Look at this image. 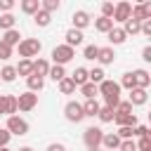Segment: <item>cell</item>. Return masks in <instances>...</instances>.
I'll list each match as a JSON object with an SVG mask.
<instances>
[{"label": "cell", "mask_w": 151, "mask_h": 151, "mask_svg": "<svg viewBox=\"0 0 151 151\" xmlns=\"http://www.w3.org/2000/svg\"><path fill=\"white\" fill-rule=\"evenodd\" d=\"M9 139H12V132H9L7 127H0V149H7Z\"/></svg>", "instance_id": "cell-41"}, {"label": "cell", "mask_w": 151, "mask_h": 151, "mask_svg": "<svg viewBox=\"0 0 151 151\" xmlns=\"http://www.w3.org/2000/svg\"><path fill=\"white\" fill-rule=\"evenodd\" d=\"M14 9V0H0V12L2 14H9Z\"/></svg>", "instance_id": "cell-45"}, {"label": "cell", "mask_w": 151, "mask_h": 151, "mask_svg": "<svg viewBox=\"0 0 151 151\" xmlns=\"http://www.w3.org/2000/svg\"><path fill=\"white\" fill-rule=\"evenodd\" d=\"M50 68H52V64L47 61V59H42V57H38V59H33V73H38V76H50Z\"/></svg>", "instance_id": "cell-17"}, {"label": "cell", "mask_w": 151, "mask_h": 151, "mask_svg": "<svg viewBox=\"0 0 151 151\" xmlns=\"http://www.w3.org/2000/svg\"><path fill=\"white\" fill-rule=\"evenodd\" d=\"M118 151H139L137 149V139H125V142H120V149Z\"/></svg>", "instance_id": "cell-42"}, {"label": "cell", "mask_w": 151, "mask_h": 151, "mask_svg": "<svg viewBox=\"0 0 151 151\" xmlns=\"http://www.w3.org/2000/svg\"><path fill=\"white\" fill-rule=\"evenodd\" d=\"M106 80V73H104V68L101 66H94V68H90V83H94V85H101Z\"/></svg>", "instance_id": "cell-33"}, {"label": "cell", "mask_w": 151, "mask_h": 151, "mask_svg": "<svg viewBox=\"0 0 151 151\" xmlns=\"http://www.w3.org/2000/svg\"><path fill=\"white\" fill-rule=\"evenodd\" d=\"M118 127H137L139 123H137V116L134 113H120V111H116V120H113Z\"/></svg>", "instance_id": "cell-10"}, {"label": "cell", "mask_w": 151, "mask_h": 151, "mask_svg": "<svg viewBox=\"0 0 151 151\" xmlns=\"http://www.w3.org/2000/svg\"><path fill=\"white\" fill-rule=\"evenodd\" d=\"M19 151H33V149H31V146H21Z\"/></svg>", "instance_id": "cell-54"}, {"label": "cell", "mask_w": 151, "mask_h": 151, "mask_svg": "<svg viewBox=\"0 0 151 151\" xmlns=\"http://www.w3.org/2000/svg\"><path fill=\"white\" fill-rule=\"evenodd\" d=\"M149 151H151V149H149Z\"/></svg>", "instance_id": "cell-58"}, {"label": "cell", "mask_w": 151, "mask_h": 151, "mask_svg": "<svg viewBox=\"0 0 151 151\" xmlns=\"http://www.w3.org/2000/svg\"><path fill=\"white\" fill-rule=\"evenodd\" d=\"M101 17H106V19H113V12H116V5L113 2H101Z\"/></svg>", "instance_id": "cell-38"}, {"label": "cell", "mask_w": 151, "mask_h": 151, "mask_svg": "<svg viewBox=\"0 0 151 151\" xmlns=\"http://www.w3.org/2000/svg\"><path fill=\"white\" fill-rule=\"evenodd\" d=\"M12 28H17V17L9 12V14H0V31L2 33H7V31H12Z\"/></svg>", "instance_id": "cell-25"}, {"label": "cell", "mask_w": 151, "mask_h": 151, "mask_svg": "<svg viewBox=\"0 0 151 151\" xmlns=\"http://www.w3.org/2000/svg\"><path fill=\"white\" fill-rule=\"evenodd\" d=\"M64 38H66V45L76 50L78 45H83V38H85V35H83V31H78V28H73V26H71V28L64 33Z\"/></svg>", "instance_id": "cell-11"}, {"label": "cell", "mask_w": 151, "mask_h": 151, "mask_svg": "<svg viewBox=\"0 0 151 151\" xmlns=\"http://www.w3.org/2000/svg\"><path fill=\"white\" fill-rule=\"evenodd\" d=\"M26 85H28V90H31V92H35V94H38V92L45 87V78H42V76H38V73H33V76H28V78H26Z\"/></svg>", "instance_id": "cell-21"}, {"label": "cell", "mask_w": 151, "mask_h": 151, "mask_svg": "<svg viewBox=\"0 0 151 151\" xmlns=\"http://www.w3.org/2000/svg\"><path fill=\"white\" fill-rule=\"evenodd\" d=\"M17 73L24 76V78L33 76V59H19V64H17Z\"/></svg>", "instance_id": "cell-27"}, {"label": "cell", "mask_w": 151, "mask_h": 151, "mask_svg": "<svg viewBox=\"0 0 151 151\" xmlns=\"http://www.w3.org/2000/svg\"><path fill=\"white\" fill-rule=\"evenodd\" d=\"M142 59H144L146 64H151V45H146V47L142 50Z\"/></svg>", "instance_id": "cell-49"}, {"label": "cell", "mask_w": 151, "mask_h": 151, "mask_svg": "<svg viewBox=\"0 0 151 151\" xmlns=\"http://www.w3.org/2000/svg\"><path fill=\"white\" fill-rule=\"evenodd\" d=\"M120 142H123V139H120L116 132H106V134H104L101 146H104L106 151H118V149H120Z\"/></svg>", "instance_id": "cell-13"}, {"label": "cell", "mask_w": 151, "mask_h": 151, "mask_svg": "<svg viewBox=\"0 0 151 151\" xmlns=\"http://www.w3.org/2000/svg\"><path fill=\"white\" fill-rule=\"evenodd\" d=\"M0 151H12V149H9V146H7V149H0Z\"/></svg>", "instance_id": "cell-56"}, {"label": "cell", "mask_w": 151, "mask_h": 151, "mask_svg": "<svg viewBox=\"0 0 151 151\" xmlns=\"http://www.w3.org/2000/svg\"><path fill=\"white\" fill-rule=\"evenodd\" d=\"M144 137H146V139H149V142H151V127H149V132H146V134H144Z\"/></svg>", "instance_id": "cell-53"}, {"label": "cell", "mask_w": 151, "mask_h": 151, "mask_svg": "<svg viewBox=\"0 0 151 151\" xmlns=\"http://www.w3.org/2000/svg\"><path fill=\"white\" fill-rule=\"evenodd\" d=\"M106 38H109V42H111V45H123V42L127 40V33H125L123 28H118V26H116Z\"/></svg>", "instance_id": "cell-26"}, {"label": "cell", "mask_w": 151, "mask_h": 151, "mask_svg": "<svg viewBox=\"0 0 151 151\" xmlns=\"http://www.w3.org/2000/svg\"><path fill=\"white\" fill-rule=\"evenodd\" d=\"M17 76H19V73H17V66H12V64H7V66L0 68V80H2V83H14Z\"/></svg>", "instance_id": "cell-24"}, {"label": "cell", "mask_w": 151, "mask_h": 151, "mask_svg": "<svg viewBox=\"0 0 151 151\" xmlns=\"http://www.w3.org/2000/svg\"><path fill=\"white\" fill-rule=\"evenodd\" d=\"M120 83H116V80H104L101 85H99V94L104 97V106H111V109H118V104H120Z\"/></svg>", "instance_id": "cell-1"}, {"label": "cell", "mask_w": 151, "mask_h": 151, "mask_svg": "<svg viewBox=\"0 0 151 151\" xmlns=\"http://www.w3.org/2000/svg\"><path fill=\"white\" fill-rule=\"evenodd\" d=\"M123 142L125 139H134V127H118V132H116Z\"/></svg>", "instance_id": "cell-40"}, {"label": "cell", "mask_w": 151, "mask_h": 151, "mask_svg": "<svg viewBox=\"0 0 151 151\" xmlns=\"http://www.w3.org/2000/svg\"><path fill=\"white\" fill-rule=\"evenodd\" d=\"M5 127L12 132V137H24V134H28V123H26L21 116H9Z\"/></svg>", "instance_id": "cell-6"}, {"label": "cell", "mask_w": 151, "mask_h": 151, "mask_svg": "<svg viewBox=\"0 0 151 151\" xmlns=\"http://www.w3.org/2000/svg\"><path fill=\"white\" fill-rule=\"evenodd\" d=\"M142 7H144V17H146V21H149V19H151V0H144Z\"/></svg>", "instance_id": "cell-50"}, {"label": "cell", "mask_w": 151, "mask_h": 151, "mask_svg": "<svg viewBox=\"0 0 151 151\" xmlns=\"http://www.w3.org/2000/svg\"><path fill=\"white\" fill-rule=\"evenodd\" d=\"M80 90V94L85 97V99H97L99 97V85H94V83H87V85H83V87H78Z\"/></svg>", "instance_id": "cell-29"}, {"label": "cell", "mask_w": 151, "mask_h": 151, "mask_svg": "<svg viewBox=\"0 0 151 151\" xmlns=\"http://www.w3.org/2000/svg\"><path fill=\"white\" fill-rule=\"evenodd\" d=\"M134 73V80H137V87H142V90H146L149 85H151V73L149 71H144V68H137V71H132Z\"/></svg>", "instance_id": "cell-20"}, {"label": "cell", "mask_w": 151, "mask_h": 151, "mask_svg": "<svg viewBox=\"0 0 151 151\" xmlns=\"http://www.w3.org/2000/svg\"><path fill=\"white\" fill-rule=\"evenodd\" d=\"M99 123H113L116 120V109H111V106H104L101 104V109H99Z\"/></svg>", "instance_id": "cell-30"}, {"label": "cell", "mask_w": 151, "mask_h": 151, "mask_svg": "<svg viewBox=\"0 0 151 151\" xmlns=\"http://www.w3.org/2000/svg\"><path fill=\"white\" fill-rule=\"evenodd\" d=\"M33 21H35V26H40V28H47V26H50V21H52V14H50V12H45V9L40 7V12L33 17Z\"/></svg>", "instance_id": "cell-31"}, {"label": "cell", "mask_w": 151, "mask_h": 151, "mask_svg": "<svg viewBox=\"0 0 151 151\" xmlns=\"http://www.w3.org/2000/svg\"><path fill=\"white\" fill-rule=\"evenodd\" d=\"M130 19H132V2H127V0H120V2H116L113 21H118V24H125V21H130Z\"/></svg>", "instance_id": "cell-7"}, {"label": "cell", "mask_w": 151, "mask_h": 151, "mask_svg": "<svg viewBox=\"0 0 151 151\" xmlns=\"http://www.w3.org/2000/svg\"><path fill=\"white\" fill-rule=\"evenodd\" d=\"M97 57H99V45H85V47H83V59L94 61Z\"/></svg>", "instance_id": "cell-35"}, {"label": "cell", "mask_w": 151, "mask_h": 151, "mask_svg": "<svg viewBox=\"0 0 151 151\" xmlns=\"http://www.w3.org/2000/svg\"><path fill=\"white\" fill-rule=\"evenodd\" d=\"M120 87H125L127 92H132V90L137 87V80H134V73H132V71L123 73V78H120Z\"/></svg>", "instance_id": "cell-34"}, {"label": "cell", "mask_w": 151, "mask_h": 151, "mask_svg": "<svg viewBox=\"0 0 151 151\" xmlns=\"http://www.w3.org/2000/svg\"><path fill=\"white\" fill-rule=\"evenodd\" d=\"M123 31H125L127 35H139V33H142V21H137V19H130V21H125Z\"/></svg>", "instance_id": "cell-32"}, {"label": "cell", "mask_w": 151, "mask_h": 151, "mask_svg": "<svg viewBox=\"0 0 151 151\" xmlns=\"http://www.w3.org/2000/svg\"><path fill=\"white\" fill-rule=\"evenodd\" d=\"M45 151H66V146H64L61 142H52V144H50Z\"/></svg>", "instance_id": "cell-48"}, {"label": "cell", "mask_w": 151, "mask_h": 151, "mask_svg": "<svg viewBox=\"0 0 151 151\" xmlns=\"http://www.w3.org/2000/svg\"><path fill=\"white\" fill-rule=\"evenodd\" d=\"M17 111H19V99L14 94H5V116L7 118L9 116H17Z\"/></svg>", "instance_id": "cell-22"}, {"label": "cell", "mask_w": 151, "mask_h": 151, "mask_svg": "<svg viewBox=\"0 0 151 151\" xmlns=\"http://www.w3.org/2000/svg\"><path fill=\"white\" fill-rule=\"evenodd\" d=\"M97 61H99V66H109V64H113V61H116V52H113V47H99V57H97Z\"/></svg>", "instance_id": "cell-15"}, {"label": "cell", "mask_w": 151, "mask_h": 151, "mask_svg": "<svg viewBox=\"0 0 151 151\" xmlns=\"http://www.w3.org/2000/svg\"><path fill=\"white\" fill-rule=\"evenodd\" d=\"M132 104H130V99H120V104H118V109L116 111H120V113H132Z\"/></svg>", "instance_id": "cell-44"}, {"label": "cell", "mask_w": 151, "mask_h": 151, "mask_svg": "<svg viewBox=\"0 0 151 151\" xmlns=\"http://www.w3.org/2000/svg\"><path fill=\"white\" fill-rule=\"evenodd\" d=\"M17 50H19V57H21V59H33V57L40 54L42 42H40L38 38H21V42H19Z\"/></svg>", "instance_id": "cell-2"}, {"label": "cell", "mask_w": 151, "mask_h": 151, "mask_svg": "<svg viewBox=\"0 0 151 151\" xmlns=\"http://www.w3.org/2000/svg\"><path fill=\"white\" fill-rule=\"evenodd\" d=\"M87 151H101V149H87Z\"/></svg>", "instance_id": "cell-57"}, {"label": "cell", "mask_w": 151, "mask_h": 151, "mask_svg": "<svg viewBox=\"0 0 151 151\" xmlns=\"http://www.w3.org/2000/svg\"><path fill=\"white\" fill-rule=\"evenodd\" d=\"M0 116H5V94H0Z\"/></svg>", "instance_id": "cell-52"}, {"label": "cell", "mask_w": 151, "mask_h": 151, "mask_svg": "<svg viewBox=\"0 0 151 151\" xmlns=\"http://www.w3.org/2000/svg\"><path fill=\"white\" fill-rule=\"evenodd\" d=\"M132 19H137V21H146V17H144V7H142V2L139 5H132Z\"/></svg>", "instance_id": "cell-39"}, {"label": "cell", "mask_w": 151, "mask_h": 151, "mask_svg": "<svg viewBox=\"0 0 151 151\" xmlns=\"http://www.w3.org/2000/svg\"><path fill=\"white\" fill-rule=\"evenodd\" d=\"M137 149H139V151H149V149H151V142H149L146 137H139V139H137Z\"/></svg>", "instance_id": "cell-46"}, {"label": "cell", "mask_w": 151, "mask_h": 151, "mask_svg": "<svg viewBox=\"0 0 151 151\" xmlns=\"http://www.w3.org/2000/svg\"><path fill=\"white\" fill-rule=\"evenodd\" d=\"M104 130L101 127H87L85 132H83V144L87 146V149H101V142H104Z\"/></svg>", "instance_id": "cell-3"}, {"label": "cell", "mask_w": 151, "mask_h": 151, "mask_svg": "<svg viewBox=\"0 0 151 151\" xmlns=\"http://www.w3.org/2000/svg\"><path fill=\"white\" fill-rule=\"evenodd\" d=\"M57 85H59V92H61V94H73V92L78 90V85L73 83L71 76H66V78H64L61 83H57Z\"/></svg>", "instance_id": "cell-28"}, {"label": "cell", "mask_w": 151, "mask_h": 151, "mask_svg": "<svg viewBox=\"0 0 151 151\" xmlns=\"http://www.w3.org/2000/svg\"><path fill=\"white\" fill-rule=\"evenodd\" d=\"M71 21H73V28L83 31V28H87V26L92 24V17H90V12H85V9H76L73 17H71Z\"/></svg>", "instance_id": "cell-9"}, {"label": "cell", "mask_w": 151, "mask_h": 151, "mask_svg": "<svg viewBox=\"0 0 151 151\" xmlns=\"http://www.w3.org/2000/svg\"><path fill=\"white\" fill-rule=\"evenodd\" d=\"M149 132V125H137L134 127V139H139V137H144Z\"/></svg>", "instance_id": "cell-47"}, {"label": "cell", "mask_w": 151, "mask_h": 151, "mask_svg": "<svg viewBox=\"0 0 151 151\" xmlns=\"http://www.w3.org/2000/svg\"><path fill=\"white\" fill-rule=\"evenodd\" d=\"M50 78H52L54 83H61V80L66 78V68H64V66H57V64H52V68H50Z\"/></svg>", "instance_id": "cell-36"}, {"label": "cell", "mask_w": 151, "mask_h": 151, "mask_svg": "<svg viewBox=\"0 0 151 151\" xmlns=\"http://www.w3.org/2000/svg\"><path fill=\"white\" fill-rule=\"evenodd\" d=\"M146 120H149V127H151V111H149V116H146Z\"/></svg>", "instance_id": "cell-55"}, {"label": "cell", "mask_w": 151, "mask_h": 151, "mask_svg": "<svg viewBox=\"0 0 151 151\" xmlns=\"http://www.w3.org/2000/svg\"><path fill=\"white\" fill-rule=\"evenodd\" d=\"M146 99H149V92L142 90V87H134V90L130 92V104H132V106H144Z\"/></svg>", "instance_id": "cell-16"}, {"label": "cell", "mask_w": 151, "mask_h": 151, "mask_svg": "<svg viewBox=\"0 0 151 151\" xmlns=\"http://www.w3.org/2000/svg\"><path fill=\"white\" fill-rule=\"evenodd\" d=\"M9 57H14V47H9L7 42H2V40H0V59H2V61H7Z\"/></svg>", "instance_id": "cell-37"}, {"label": "cell", "mask_w": 151, "mask_h": 151, "mask_svg": "<svg viewBox=\"0 0 151 151\" xmlns=\"http://www.w3.org/2000/svg\"><path fill=\"white\" fill-rule=\"evenodd\" d=\"M71 78H73V83H76L78 87H83V85H87V83H90V71H87L85 66H78V68L73 71V76H71Z\"/></svg>", "instance_id": "cell-18"}, {"label": "cell", "mask_w": 151, "mask_h": 151, "mask_svg": "<svg viewBox=\"0 0 151 151\" xmlns=\"http://www.w3.org/2000/svg\"><path fill=\"white\" fill-rule=\"evenodd\" d=\"M73 57H76V50L68 47L66 42H64V45H57V47L52 50V61H54L57 66H66L68 61H73Z\"/></svg>", "instance_id": "cell-4"}, {"label": "cell", "mask_w": 151, "mask_h": 151, "mask_svg": "<svg viewBox=\"0 0 151 151\" xmlns=\"http://www.w3.org/2000/svg\"><path fill=\"white\" fill-rule=\"evenodd\" d=\"M21 12L24 14H28V17H35L38 12H40V7H42V2L40 0H21Z\"/></svg>", "instance_id": "cell-14"}, {"label": "cell", "mask_w": 151, "mask_h": 151, "mask_svg": "<svg viewBox=\"0 0 151 151\" xmlns=\"http://www.w3.org/2000/svg\"><path fill=\"white\" fill-rule=\"evenodd\" d=\"M64 118L68 120V123H80L83 118H85V109H83V104L80 101H66V106H64Z\"/></svg>", "instance_id": "cell-5"}, {"label": "cell", "mask_w": 151, "mask_h": 151, "mask_svg": "<svg viewBox=\"0 0 151 151\" xmlns=\"http://www.w3.org/2000/svg\"><path fill=\"white\" fill-rule=\"evenodd\" d=\"M142 35H146V38H151V19L142 24Z\"/></svg>", "instance_id": "cell-51"}, {"label": "cell", "mask_w": 151, "mask_h": 151, "mask_svg": "<svg viewBox=\"0 0 151 151\" xmlns=\"http://www.w3.org/2000/svg\"><path fill=\"white\" fill-rule=\"evenodd\" d=\"M42 9L50 12V14L57 12V9H59V0H42Z\"/></svg>", "instance_id": "cell-43"}, {"label": "cell", "mask_w": 151, "mask_h": 151, "mask_svg": "<svg viewBox=\"0 0 151 151\" xmlns=\"http://www.w3.org/2000/svg\"><path fill=\"white\" fill-rule=\"evenodd\" d=\"M17 99H19V111H24V113H28V111H33V109L38 106V94L31 92V90L21 92Z\"/></svg>", "instance_id": "cell-8"}, {"label": "cell", "mask_w": 151, "mask_h": 151, "mask_svg": "<svg viewBox=\"0 0 151 151\" xmlns=\"http://www.w3.org/2000/svg\"><path fill=\"white\" fill-rule=\"evenodd\" d=\"M83 109H85V118H97L101 104H99L97 99H85V101H83Z\"/></svg>", "instance_id": "cell-19"}, {"label": "cell", "mask_w": 151, "mask_h": 151, "mask_svg": "<svg viewBox=\"0 0 151 151\" xmlns=\"http://www.w3.org/2000/svg\"><path fill=\"white\" fill-rule=\"evenodd\" d=\"M116 21L113 19H106V17H99V19H94V31L97 33H104V35H109L116 26H113Z\"/></svg>", "instance_id": "cell-12"}, {"label": "cell", "mask_w": 151, "mask_h": 151, "mask_svg": "<svg viewBox=\"0 0 151 151\" xmlns=\"http://www.w3.org/2000/svg\"><path fill=\"white\" fill-rule=\"evenodd\" d=\"M19 38H21V33H19V28H12V31H7V33H2V38H0V40H2V42H7L9 47H19V42H21Z\"/></svg>", "instance_id": "cell-23"}]
</instances>
